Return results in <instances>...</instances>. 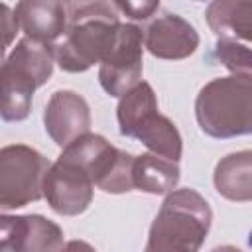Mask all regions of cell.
<instances>
[{
	"mask_svg": "<svg viewBox=\"0 0 252 252\" xmlns=\"http://www.w3.org/2000/svg\"><path fill=\"white\" fill-rule=\"evenodd\" d=\"M55 61V45H43L22 37L2 63V108L6 122H20L30 116L33 93L43 87Z\"/></svg>",
	"mask_w": 252,
	"mask_h": 252,
	"instance_id": "277c9868",
	"label": "cell"
},
{
	"mask_svg": "<svg viewBox=\"0 0 252 252\" xmlns=\"http://www.w3.org/2000/svg\"><path fill=\"white\" fill-rule=\"evenodd\" d=\"M67 32L55 45V61L67 73H85L112 49L120 32L114 2H67Z\"/></svg>",
	"mask_w": 252,
	"mask_h": 252,
	"instance_id": "6da1fadb",
	"label": "cell"
},
{
	"mask_svg": "<svg viewBox=\"0 0 252 252\" xmlns=\"http://www.w3.org/2000/svg\"><path fill=\"white\" fill-rule=\"evenodd\" d=\"M213 220V211L195 189L171 191L148 234L144 252H199Z\"/></svg>",
	"mask_w": 252,
	"mask_h": 252,
	"instance_id": "7a4b0ae2",
	"label": "cell"
},
{
	"mask_svg": "<svg viewBox=\"0 0 252 252\" xmlns=\"http://www.w3.org/2000/svg\"><path fill=\"white\" fill-rule=\"evenodd\" d=\"M248 242H250V246H252V234H250V238H248Z\"/></svg>",
	"mask_w": 252,
	"mask_h": 252,
	"instance_id": "603a6c76",
	"label": "cell"
},
{
	"mask_svg": "<svg viewBox=\"0 0 252 252\" xmlns=\"http://www.w3.org/2000/svg\"><path fill=\"white\" fill-rule=\"evenodd\" d=\"M152 112H158V98L152 85L142 81L118 100L116 118H118L120 134L126 138H132L136 126Z\"/></svg>",
	"mask_w": 252,
	"mask_h": 252,
	"instance_id": "e0dca14e",
	"label": "cell"
},
{
	"mask_svg": "<svg viewBox=\"0 0 252 252\" xmlns=\"http://www.w3.org/2000/svg\"><path fill=\"white\" fill-rule=\"evenodd\" d=\"M63 158L89 173L94 187L104 193H126L134 189L136 156L118 150L100 134H85L61 152Z\"/></svg>",
	"mask_w": 252,
	"mask_h": 252,
	"instance_id": "5b68a950",
	"label": "cell"
},
{
	"mask_svg": "<svg viewBox=\"0 0 252 252\" xmlns=\"http://www.w3.org/2000/svg\"><path fill=\"white\" fill-rule=\"evenodd\" d=\"M211 252H242V250H240V248H236V246H230V244H222V246L213 248Z\"/></svg>",
	"mask_w": 252,
	"mask_h": 252,
	"instance_id": "7402d4cb",
	"label": "cell"
},
{
	"mask_svg": "<svg viewBox=\"0 0 252 252\" xmlns=\"http://www.w3.org/2000/svg\"><path fill=\"white\" fill-rule=\"evenodd\" d=\"M205 16L219 39L252 41V0H215L207 6Z\"/></svg>",
	"mask_w": 252,
	"mask_h": 252,
	"instance_id": "5bb4252c",
	"label": "cell"
},
{
	"mask_svg": "<svg viewBox=\"0 0 252 252\" xmlns=\"http://www.w3.org/2000/svg\"><path fill=\"white\" fill-rule=\"evenodd\" d=\"M114 6L120 14H126L132 20L144 22L159 8V2H114Z\"/></svg>",
	"mask_w": 252,
	"mask_h": 252,
	"instance_id": "d6986e66",
	"label": "cell"
},
{
	"mask_svg": "<svg viewBox=\"0 0 252 252\" xmlns=\"http://www.w3.org/2000/svg\"><path fill=\"white\" fill-rule=\"evenodd\" d=\"M93 189L94 183L89 173L63 156L51 163L43 181V197L47 199V205L63 217L85 213L93 201Z\"/></svg>",
	"mask_w": 252,
	"mask_h": 252,
	"instance_id": "ba28073f",
	"label": "cell"
},
{
	"mask_svg": "<svg viewBox=\"0 0 252 252\" xmlns=\"http://www.w3.org/2000/svg\"><path fill=\"white\" fill-rule=\"evenodd\" d=\"M63 230L41 215H2L0 252H61Z\"/></svg>",
	"mask_w": 252,
	"mask_h": 252,
	"instance_id": "9c48e42d",
	"label": "cell"
},
{
	"mask_svg": "<svg viewBox=\"0 0 252 252\" xmlns=\"http://www.w3.org/2000/svg\"><path fill=\"white\" fill-rule=\"evenodd\" d=\"M144 32L136 24H122L118 37L98 67V83L110 96H124L142 83Z\"/></svg>",
	"mask_w": 252,
	"mask_h": 252,
	"instance_id": "52a82bcc",
	"label": "cell"
},
{
	"mask_svg": "<svg viewBox=\"0 0 252 252\" xmlns=\"http://www.w3.org/2000/svg\"><path fill=\"white\" fill-rule=\"evenodd\" d=\"M215 57L232 75H252V49L234 39H219L215 43Z\"/></svg>",
	"mask_w": 252,
	"mask_h": 252,
	"instance_id": "ac0fdd59",
	"label": "cell"
},
{
	"mask_svg": "<svg viewBox=\"0 0 252 252\" xmlns=\"http://www.w3.org/2000/svg\"><path fill=\"white\" fill-rule=\"evenodd\" d=\"M213 183L217 193L228 201H252V150H240L220 158L215 165Z\"/></svg>",
	"mask_w": 252,
	"mask_h": 252,
	"instance_id": "4fadbf2b",
	"label": "cell"
},
{
	"mask_svg": "<svg viewBox=\"0 0 252 252\" xmlns=\"http://www.w3.org/2000/svg\"><path fill=\"white\" fill-rule=\"evenodd\" d=\"M132 138L142 142L150 150V154L171 159L175 163L181 159V154H183L181 134H179L177 126L167 116H163L159 112H152L150 116H146L136 126Z\"/></svg>",
	"mask_w": 252,
	"mask_h": 252,
	"instance_id": "9a60e30c",
	"label": "cell"
},
{
	"mask_svg": "<svg viewBox=\"0 0 252 252\" xmlns=\"http://www.w3.org/2000/svg\"><path fill=\"white\" fill-rule=\"evenodd\" d=\"M144 47L158 59H185L199 47L197 30L177 14H163L144 30Z\"/></svg>",
	"mask_w": 252,
	"mask_h": 252,
	"instance_id": "8fae6325",
	"label": "cell"
},
{
	"mask_svg": "<svg viewBox=\"0 0 252 252\" xmlns=\"http://www.w3.org/2000/svg\"><path fill=\"white\" fill-rule=\"evenodd\" d=\"M179 165L156 154H142L134 159V189L150 195H169L179 183Z\"/></svg>",
	"mask_w": 252,
	"mask_h": 252,
	"instance_id": "2e32d148",
	"label": "cell"
},
{
	"mask_svg": "<svg viewBox=\"0 0 252 252\" xmlns=\"http://www.w3.org/2000/svg\"><path fill=\"white\" fill-rule=\"evenodd\" d=\"M14 16L26 37L43 45H57L55 41L67 32V2L24 0L16 4Z\"/></svg>",
	"mask_w": 252,
	"mask_h": 252,
	"instance_id": "7c38bea8",
	"label": "cell"
},
{
	"mask_svg": "<svg viewBox=\"0 0 252 252\" xmlns=\"http://www.w3.org/2000/svg\"><path fill=\"white\" fill-rule=\"evenodd\" d=\"M49 159L26 144H10L0 150V209H22L43 197V181Z\"/></svg>",
	"mask_w": 252,
	"mask_h": 252,
	"instance_id": "8992f818",
	"label": "cell"
},
{
	"mask_svg": "<svg viewBox=\"0 0 252 252\" xmlns=\"http://www.w3.org/2000/svg\"><path fill=\"white\" fill-rule=\"evenodd\" d=\"M199 128L219 140L252 134V75L209 81L195 98Z\"/></svg>",
	"mask_w": 252,
	"mask_h": 252,
	"instance_id": "3957f363",
	"label": "cell"
},
{
	"mask_svg": "<svg viewBox=\"0 0 252 252\" xmlns=\"http://www.w3.org/2000/svg\"><path fill=\"white\" fill-rule=\"evenodd\" d=\"M43 126L59 148H67L91 130L89 102L75 91H55L45 104Z\"/></svg>",
	"mask_w": 252,
	"mask_h": 252,
	"instance_id": "30bf717a",
	"label": "cell"
},
{
	"mask_svg": "<svg viewBox=\"0 0 252 252\" xmlns=\"http://www.w3.org/2000/svg\"><path fill=\"white\" fill-rule=\"evenodd\" d=\"M61 252H96V250L89 242H85V240H69L61 248Z\"/></svg>",
	"mask_w": 252,
	"mask_h": 252,
	"instance_id": "44dd1931",
	"label": "cell"
},
{
	"mask_svg": "<svg viewBox=\"0 0 252 252\" xmlns=\"http://www.w3.org/2000/svg\"><path fill=\"white\" fill-rule=\"evenodd\" d=\"M0 8H2V32H4V47H2V51H6L10 47L14 35L18 33L20 24H18V18L14 16V12L6 4H2Z\"/></svg>",
	"mask_w": 252,
	"mask_h": 252,
	"instance_id": "ffe728a7",
	"label": "cell"
}]
</instances>
